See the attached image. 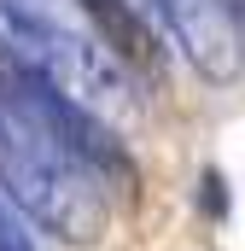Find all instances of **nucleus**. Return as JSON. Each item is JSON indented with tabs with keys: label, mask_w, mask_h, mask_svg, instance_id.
Returning a JSON list of instances; mask_svg holds the SVG:
<instances>
[{
	"label": "nucleus",
	"mask_w": 245,
	"mask_h": 251,
	"mask_svg": "<svg viewBox=\"0 0 245 251\" xmlns=\"http://www.w3.org/2000/svg\"><path fill=\"white\" fill-rule=\"evenodd\" d=\"M76 6H82V18L94 24V35L105 41V53L128 76H140V82H164L170 76V53H164L158 29L140 18L134 0H76Z\"/></svg>",
	"instance_id": "f257e3e1"
}]
</instances>
